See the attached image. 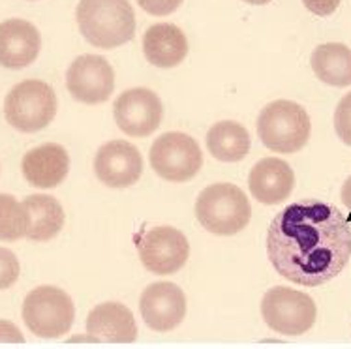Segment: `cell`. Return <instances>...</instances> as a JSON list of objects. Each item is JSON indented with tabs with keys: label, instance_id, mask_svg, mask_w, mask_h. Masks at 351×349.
I'll return each instance as SVG.
<instances>
[{
	"label": "cell",
	"instance_id": "cell-1",
	"mask_svg": "<svg viewBox=\"0 0 351 349\" xmlns=\"http://www.w3.org/2000/svg\"><path fill=\"white\" fill-rule=\"evenodd\" d=\"M267 254L280 276L304 287L327 284L351 257L350 221L322 201L286 207L267 231Z\"/></svg>",
	"mask_w": 351,
	"mask_h": 349
},
{
	"label": "cell",
	"instance_id": "cell-2",
	"mask_svg": "<svg viewBox=\"0 0 351 349\" xmlns=\"http://www.w3.org/2000/svg\"><path fill=\"white\" fill-rule=\"evenodd\" d=\"M77 25L94 47L113 49L136 34V12L128 0H79Z\"/></svg>",
	"mask_w": 351,
	"mask_h": 349
},
{
	"label": "cell",
	"instance_id": "cell-3",
	"mask_svg": "<svg viewBox=\"0 0 351 349\" xmlns=\"http://www.w3.org/2000/svg\"><path fill=\"white\" fill-rule=\"evenodd\" d=\"M195 216L213 235H237L250 221V201L239 186L216 182L199 193L195 201Z\"/></svg>",
	"mask_w": 351,
	"mask_h": 349
},
{
	"label": "cell",
	"instance_id": "cell-4",
	"mask_svg": "<svg viewBox=\"0 0 351 349\" xmlns=\"http://www.w3.org/2000/svg\"><path fill=\"white\" fill-rule=\"evenodd\" d=\"M310 117L297 101L276 100L263 107L258 119V134L269 150L291 154L301 150L310 137Z\"/></svg>",
	"mask_w": 351,
	"mask_h": 349
},
{
	"label": "cell",
	"instance_id": "cell-5",
	"mask_svg": "<svg viewBox=\"0 0 351 349\" xmlns=\"http://www.w3.org/2000/svg\"><path fill=\"white\" fill-rule=\"evenodd\" d=\"M57 94L45 81L29 79L21 81L8 93L4 100L6 121L19 132L34 134L45 126L57 115Z\"/></svg>",
	"mask_w": 351,
	"mask_h": 349
},
{
	"label": "cell",
	"instance_id": "cell-6",
	"mask_svg": "<svg viewBox=\"0 0 351 349\" xmlns=\"http://www.w3.org/2000/svg\"><path fill=\"white\" fill-rule=\"evenodd\" d=\"M75 320V306L70 295L55 285H42L27 295L23 302V321L32 335L57 338L66 335Z\"/></svg>",
	"mask_w": 351,
	"mask_h": 349
},
{
	"label": "cell",
	"instance_id": "cell-7",
	"mask_svg": "<svg viewBox=\"0 0 351 349\" xmlns=\"http://www.w3.org/2000/svg\"><path fill=\"white\" fill-rule=\"evenodd\" d=\"M261 315L269 327L286 336H299L314 327L317 308L310 295L276 285L263 295Z\"/></svg>",
	"mask_w": 351,
	"mask_h": 349
},
{
	"label": "cell",
	"instance_id": "cell-8",
	"mask_svg": "<svg viewBox=\"0 0 351 349\" xmlns=\"http://www.w3.org/2000/svg\"><path fill=\"white\" fill-rule=\"evenodd\" d=\"M151 165L158 177L169 182H186L203 165V154L194 137L167 132L151 147Z\"/></svg>",
	"mask_w": 351,
	"mask_h": 349
},
{
	"label": "cell",
	"instance_id": "cell-9",
	"mask_svg": "<svg viewBox=\"0 0 351 349\" xmlns=\"http://www.w3.org/2000/svg\"><path fill=\"white\" fill-rule=\"evenodd\" d=\"M137 252L147 271L154 274H173L188 261L190 244L179 229L156 226L137 237Z\"/></svg>",
	"mask_w": 351,
	"mask_h": 349
},
{
	"label": "cell",
	"instance_id": "cell-10",
	"mask_svg": "<svg viewBox=\"0 0 351 349\" xmlns=\"http://www.w3.org/2000/svg\"><path fill=\"white\" fill-rule=\"evenodd\" d=\"M66 86L73 98L88 106L108 101L115 91V71L108 58L81 55L66 71Z\"/></svg>",
	"mask_w": 351,
	"mask_h": 349
},
{
	"label": "cell",
	"instance_id": "cell-11",
	"mask_svg": "<svg viewBox=\"0 0 351 349\" xmlns=\"http://www.w3.org/2000/svg\"><path fill=\"white\" fill-rule=\"evenodd\" d=\"M117 126L132 137L151 136L164 119V106L156 93L149 88H130L117 98L113 106Z\"/></svg>",
	"mask_w": 351,
	"mask_h": 349
},
{
	"label": "cell",
	"instance_id": "cell-12",
	"mask_svg": "<svg viewBox=\"0 0 351 349\" xmlns=\"http://www.w3.org/2000/svg\"><path fill=\"white\" fill-rule=\"evenodd\" d=\"M94 173L101 184L109 188H128L141 177L143 158L132 143L109 141L96 152Z\"/></svg>",
	"mask_w": 351,
	"mask_h": 349
},
{
	"label": "cell",
	"instance_id": "cell-13",
	"mask_svg": "<svg viewBox=\"0 0 351 349\" xmlns=\"http://www.w3.org/2000/svg\"><path fill=\"white\" fill-rule=\"evenodd\" d=\"M143 321L158 333H167L180 325L186 315V297L177 284L156 282L151 284L139 299Z\"/></svg>",
	"mask_w": 351,
	"mask_h": 349
},
{
	"label": "cell",
	"instance_id": "cell-14",
	"mask_svg": "<svg viewBox=\"0 0 351 349\" xmlns=\"http://www.w3.org/2000/svg\"><path fill=\"white\" fill-rule=\"evenodd\" d=\"M42 36L32 23L25 19H8L0 23V66L23 70L40 55Z\"/></svg>",
	"mask_w": 351,
	"mask_h": 349
},
{
	"label": "cell",
	"instance_id": "cell-15",
	"mask_svg": "<svg viewBox=\"0 0 351 349\" xmlns=\"http://www.w3.org/2000/svg\"><path fill=\"white\" fill-rule=\"evenodd\" d=\"M293 186V169L280 158L259 160L248 175V188L252 195L263 205H278L282 201H286Z\"/></svg>",
	"mask_w": 351,
	"mask_h": 349
},
{
	"label": "cell",
	"instance_id": "cell-16",
	"mask_svg": "<svg viewBox=\"0 0 351 349\" xmlns=\"http://www.w3.org/2000/svg\"><path fill=\"white\" fill-rule=\"evenodd\" d=\"M86 333L93 342L130 344L137 338V325L128 306L101 302L86 317Z\"/></svg>",
	"mask_w": 351,
	"mask_h": 349
},
{
	"label": "cell",
	"instance_id": "cell-17",
	"mask_svg": "<svg viewBox=\"0 0 351 349\" xmlns=\"http://www.w3.org/2000/svg\"><path fill=\"white\" fill-rule=\"evenodd\" d=\"M23 175L36 188H55L70 171V156L64 147L57 143H47L29 150L21 164Z\"/></svg>",
	"mask_w": 351,
	"mask_h": 349
},
{
	"label": "cell",
	"instance_id": "cell-18",
	"mask_svg": "<svg viewBox=\"0 0 351 349\" xmlns=\"http://www.w3.org/2000/svg\"><path fill=\"white\" fill-rule=\"evenodd\" d=\"M143 53L152 66L175 68L188 55L186 36L171 23L152 25L143 36Z\"/></svg>",
	"mask_w": 351,
	"mask_h": 349
},
{
	"label": "cell",
	"instance_id": "cell-19",
	"mask_svg": "<svg viewBox=\"0 0 351 349\" xmlns=\"http://www.w3.org/2000/svg\"><path fill=\"white\" fill-rule=\"evenodd\" d=\"M30 214V229L27 239L36 243H47L62 231L64 226V208L55 197L34 193L23 201Z\"/></svg>",
	"mask_w": 351,
	"mask_h": 349
},
{
	"label": "cell",
	"instance_id": "cell-20",
	"mask_svg": "<svg viewBox=\"0 0 351 349\" xmlns=\"http://www.w3.org/2000/svg\"><path fill=\"white\" fill-rule=\"evenodd\" d=\"M319 81L330 86L351 85V49L344 43H322L310 58Z\"/></svg>",
	"mask_w": 351,
	"mask_h": 349
},
{
	"label": "cell",
	"instance_id": "cell-21",
	"mask_svg": "<svg viewBox=\"0 0 351 349\" xmlns=\"http://www.w3.org/2000/svg\"><path fill=\"white\" fill-rule=\"evenodd\" d=\"M207 149L220 162H241L250 152V134L235 121L216 122L208 130Z\"/></svg>",
	"mask_w": 351,
	"mask_h": 349
},
{
	"label": "cell",
	"instance_id": "cell-22",
	"mask_svg": "<svg viewBox=\"0 0 351 349\" xmlns=\"http://www.w3.org/2000/svg\"><path fill=\"white\" fill-rule=\"evenodd\" d=\"M30 229V214L25 203L0 193V241L12 243L27 237Z\"/></svg>",
	"mask_w": 351,
	"mask_h": 349
},
{
	"label": "cell",
	"instance_id": "cell-23",
	"mask_svg": "<svg viewBox=\"0 0 351 349\" xmlns=\"http://www.w3.org/2000/svg\"><path fill=\"white\" fill-rule=\"evenodd\" d=\"M19 261L12 250L0 248V291L8 289L17 282L19 278Z\"/></svg>",
	"mask_w": 351,
	"mask_h": 349
},
{
	"label": "cell",
	"instance_id": "cell-24",
	"mask_svg": "<svg viewBox=\"0 0 351 349\" xmlns=\"http://www.w3.org/2000/svg\"><path fill=\"white\" fill-rule=\"evenodd\" d=\"M335 130L338 137L351 147V93L338 101L335 111Z\"/></svg>",
	"mask_w": 351,
	"mask_h": 349
},
{
	"label": "cell",
	"instance_id": "cell-25",
	"mask_svg": "<svg viewBox=\"0 0 351 349\" xmlns=\"http://www.w3.org/2000/svg\"><path fill=\"white\" fill-rule=\"evenodd\" d=\"M137 4L143 8L147 14L164 17V15L173 14L182 4V0H137Z\"/></svg>",
	"mask_w": 351,
	"mask_h": 349
},
{
	"label": "cell",
	"instance_id": "cell-26",
	"mask_svg": "<svg viewBox=\"0 0 351 349\" xmlns=\"http://www.w3.org/2000/svg\"><path fill=\"white\" fill-rule=\"evenodd\" d=\"M342 0H302V4L306 6L308 12L319 17H327V15L335 14L340 6Z\"/></svg>",
	"mask_w": 351,
	"mask_h": 349
},
{
	"label": "cell",
	"instance_id": "cell-27",
	"mask_svg": "<svg viewBox=\"0 0 351 349\" xmlns=\"http://www.w3.org/2000/svg\"><path fill=\"white\" fill-rule=\"evenodd\" d=\"M0 342L23 344L25 338H23L21 330L15 327L14 323H10L6 320H0Z\"/></svg>",
	"mask_w": 351,
	"mask_h": 349
},
{
	"label": "cell",
	"instance_id": "cell-28",
	"mask_svg": "<svg viewBox=\"0 0 351 349\" xmlns=\"http://www.w3.org/2000/svg\"><path fill=\"white\" fill-rule=\"evenodd\" d=\"M340 197H342V203H344L346 210H348V221H351V177L348 178L342 186V192H340Z\"/></svg>",
	"mask_w": 351,
	"mask_h": 349
},
{
	"label": "cell",
	"instance_id": "cell-29",
	"mask_svg": "<svg viewBox=\"0 0 351 349\" xmlns=\"http://www.w3.org/2000/svg\"><path fill=\"white\" fill-rule=\"evenodd\" d=\"M244 2H248L252 6H263V4H269L271 0H244Z\"/></svg>",
	"mask_w": 351,
	"mask_h": 349
}]
</instances>
